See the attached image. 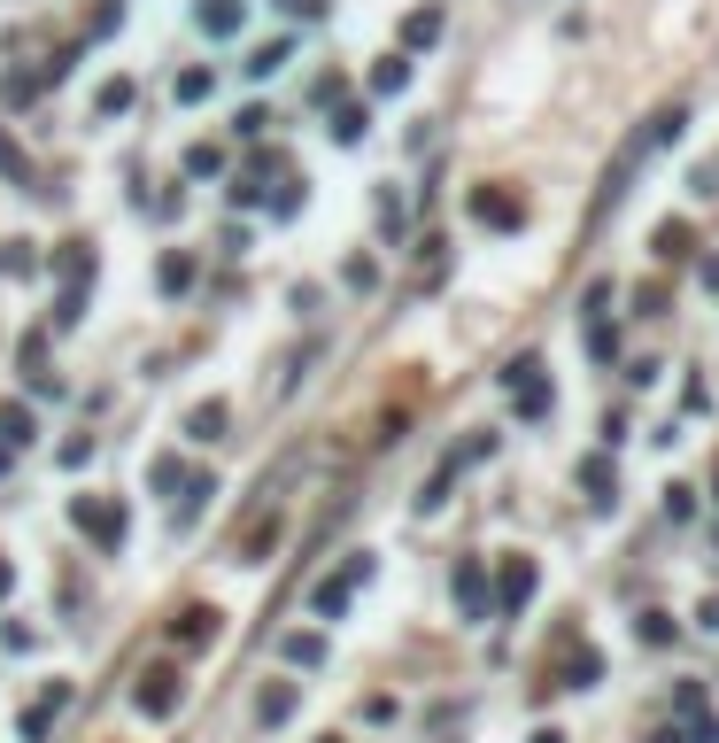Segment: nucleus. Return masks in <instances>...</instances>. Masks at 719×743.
<instances>
[{
    "mask_svg": "<svg viewBox=\"0 0 719 743\" xmlns=\"http://www.w3.org/2000/svg\"><path fill=\"white\" fill-rule=\"evenodd\" d=\"M8 589H16V565H8V558H0V596H8Z\"/></svg>",
    "mask_w": 719,
    "mask_h": 743,
    "instance_id": "nucleus-33",
    "label": "nucleus"
},
{
    "mask_svg": "<svg viewBox=\"0 0 719 743\" xmlns=\"http://www.w3.org/2000/svg\"><path fill=\"white\" fill-rule=\"evenodd\" d=\"M147 488H163V496L186 488V465H178V457H147Z\"/></svg>",
    "mask_w": 719,
    "mask_h": 743,
    "instance_id": "nucleus-21",
    "label": "nucleus"
},
{
    "mask_svg": "<svg viewBox=\"0 0 719 743\" xmlns=\"http://www.w3.org/2000/svg\"><path fill=\"white\" fill-rule=\"evenodd\" d=\"M155 287H163V295H186V287H194V256H186V248H171V256L155 264Z\"/></svg>",
    "mask_w": 719,
    "mask_h": 743,
    "instance_id": "nucleus-11",
    "label": "nucleus"
},
{
    "mask_svg": "<svg viewBox=\"0 0 719 743\" xmlns=\"http://www.w3.org/2000/svg\"><path fill=\"white\" fill-rule=\"evenodd\" d=\"M0 473H8V442H0Z\"/></svg>",
    "mask_w": 719,
    "mask_h": 743,
    "instance_id": "nucleus-36",
    "label": "nucleus"
},
{
    "mask_svg": "<svg viewBox=\"0 0 719 743\" xmlns=\"http://www.w3.org/2000/svg\"><path fill=\"white\" fill-rule=\"evenodd\" d=\"M433 39H441V8H418L403 24V47H433Z\"/></svg>",
    "mask_w": 719,
    "mask_h": 743,
    "instance_id": "nucleus-20",
    "label": "nucleus"
},
{
    "mask_svg": "<svg viewBox=\"0 0 719 743\" xmlns=\"http://www.w3.org/2000/svg\"><path fill=\"white\" fill-rule=\"evenodd\" d=\"M287 8H294V0H287Z\"/></svg>",
    "mask_w": 719,
    "mask_h": 743,
    "instance_id": "nucleus-37",
    "label": "nucleus"
},
{
    "mask_svg": "<svg viewBox=\"0 0 719 743\" xmlns=\"http://www.w3.org/2000/svg\"><path fill=\"white\" fill-rule=\"evenodd\" d=\"M596 674H604V658H596V651H573V658H565V689H596Z\"/></svg>",
    "mask_w": 719,
    "mask_h": 743,
    "instance_id": "nucleus-19",
    "label": "nucleus"
},
{
    "mask_svg": "<svg viewBox=\"0 0 719 743\" xmlns=\"http://www.w3.org/2000/svg\"><path fill=\"white\" fill-rule=\"evenodd\" d=\"M55 271H62V279H86V287H93V248H86V240H62Z\"/></svg>",
    "mask_w": 719,
    "mask_h": 743,
    "instance_id": "nucleus-17",
    "label": "nucleus"
},
{
    "mask_svg": "<svg viewBox=\"0 0 719 743\" xmlns=\"http://www.w3.org/2000/svg\"><path fill=\"white\" fill-rule=\"evenodd\" d=\"M240 16H248L240 0H202V31H209V39H232V31H240Z\"/></svg>",
    "mask_w": 719,
    "mask_h": 743,
    "instance_id": "nucleus-14",
    "label": "nucleus"
},
{
    "mask_svg": "<svg viewBox=\"0 0 719 743\" xmlns=\"http://www.w3.org/2000/svg\"><path fill=\"white\" fill-rule=\"evenodd\" d=\"M217 635H225V612H217V604H186V612L171 620L178 651H202V643H217Z\"/></svg>",
    "mask_w": 719,
    "mask_h": 743,
    "instance_id": "nucleus-6",
    "label": "nucleus"
},
{
    "mask_svg": "<svg viewBox=\"0 0 719 743\" xmlns=\"http://www.w3.org/2000/svg\"><path fill=\"white\" fill-rule=\"evenodd\" d=\"M588 357H596V364H611V357H619V333L604 326V310L588 318Z\"/></svg>",
    "mask_w": 719,
    "mask_h": 743,
    "instance_id": "nucleus-22",
    "label": "nucleus"
},
{
    "mask_svg": "<svg viewBox=\"0 0 719 743\" xmlns=\"http://www.w3.org/2000/svg\"><path fill=\"white\" fill-rule=\"evenodd\" d=\"M186 434H194V442H217V434H225V403H194V411H186Z\"/></svg>",
    "mask_w": 719,
    "mask_h": 743,
    "instance_id": "nucleus-16",
    "label": "nucleus"
},
{
    "mask_svg": "<svg viewBox=\"0 0 719 743\" xmlns=\"http://www.w3.org/2000/svg\"><path fill=\"white\" fill-rule=\"evenodd\" d=\"M31 434H39V418H31L24 403H0V442H8V449H24Z\"/></svg>",
    "mask_w": 719,
    "mask_h": 743,
    "instance_id": "nucleus-15",
    "label": "nucleus"
},
{
    "mask_svg": "<svg viewBox=\"0 0 719 743\" xmlns=\"http://www.w3.org/2000/svg\"><path fill=\"white\" fill-rule=\"evenodd\" d=\"M534 581H542V565L526 558V550H511V558H503V581H495V596H503V612H526V596H534Z\"/></svg>",
    "mask_w": 719,
    "mask_h": 743,
    "instance_id": "nucleus-8",
    "label": "nucleus"
},
{
    "mask_svg": "<svg viewBox=\"0 0 719 743\" xmlns=\"http://www.w3.org/2000/svg\"><path fill=\"white\" fill-rule=\"evenodd\" d=\"M634 635L658 651V643H673V620H665V612H642V627H634Z\"/></svg>",
    "mask_w": 719,
    "mask_h": 743,
    "instance_id": "nucleus-30",
    "label": "nucleus"
},
{
    "mask_svg": "<svg viewBox=\"0 0 719 743\" xmlns=\"http://www.w3.org/2000/svg\"><path fill=\"white\" fill-rule=\"evenodd\" d=\"M62 705H70V682H47V697H39V705H31L24 720H16V728H24V743H47V728H55V713Z\"/></svg>",
    "mask_w": 719,
    "mask_h": 743,
    "instance_id": "nucleus-9",
    "label": "nucleus"
},
{
    "mask_svg": "<svg viewBox=\"0 0 719 743\" xmlns=\"http://www.w3.org/2000/svg\"><path fill=\"white\" fill-rule=\"evenodd\" d=\"M364 581H372V558H348L341 573H333V581H317V589H310L317 620H341V612H348V596L364 589Z\"/></svg>",
    "mask_w": 719,
    "mask_h": 743,
    "instance_id": "nucleus-4",
    "label": "nucleus"
},
{
    "mask_svg": "<svg viewBox=\"0 0 719 743\" xmlns=\"http://www.w3.org/2000/svg\"><path fill=\"white\" fill-rule=\"evenodd\" d=\"M534 743H565V736H557V728H542V736H534Z\"/></svg>",
    "mask_w": 719,
    "mask_h": 743,
    "instance_id": "nucleus-35",
    "label": "nucleus"
},
{
    "mask_svg": "<svg viewBox=\"0 0 719 743\" xmlns=\"http://www.w3.org/2000/svg\"><path fill=\"white\" fill-rule=\"evenodd\" d=\"M650 248H658L665 264H681V256H689V248H696V233H689V225H681V217H665L658 233H650Z\"/></svg>",
    "mask_w": 719,
    "mask_h": 743,
    "instance_id": "nucleus-13",
    "label": "nucleus"
},
{
    "mask_svg": "<svg viewBox=\"0 0 719 743\" xmlns=\"http://www.w3.org/2000/svg\"><path fill=\"white\" fill-rule=\"evenodd\" d=\"M403 86H410V62H403V55H387V62L372 70V93H403Z\"/></svg>",
    "mask_w": 719,
    "mask_h": 743,
    "instance_id": "nucleus-25",
    "label": "nucleus"
},
{
    "mask_svg": "<svg viewBox=\"0 0 719 743\" xmlns=\"http://www.w3.org/2000/svg\"><path fill=\"white\" fill-rule=\"evenodd\" d=\"M70 527L93 535V550H124V504H109V496H78V504H70Z\"/></svg>",
    "mask_w": 719,
    "mask_h": 743,
    "instance_id": "nucleus-2",
    "label": "nucleus"
},
{
    "mask_svg": "<svg viewBox=\"0 0 719 743\" xmlns=\"http://www.w3.org/2000/svg\"><path fill=\"white\" fill-rule=\"evenodd\" d=\"M186 171H194V179H217V171H225V148H186Z\"/></svg>",
    "mask_w": 719,
    "mask_h": 743,
    "instance_id": "nucleus-26",
    "label": "nucleus"
},
{
    "mask_svg": "<svg viewBox=\"0 0 719 743\" xmlns=\"http://www.w3.org/2000/svg\"><path fill=\"white\" fill-rule=\"evenodd\" d=\"M503 387H511V403H518V418H549V380H542V357H511L503 364Z\"/></svg>",
    "mask_w": 719,
    "mask_h": 743,
    "instance_id": "nucleus-3",
    "label": "nucleus"
},
{
    "mask_svg": "<svg viewBox=\"0 0 719 743\" xmlns=\"http://www.w3.org/2000/svg\"><path fill=\"white\" fill-rule=\"evenodd\" d=\"M287 658L294 666H317V658H325V635H287Z\"/></svg>",
    "mask_w": 719,
    "mask_h": 743,
    "instance_id": "nucleus-28",
    "label": "nucleus"
},
{
    "mask_svg": "<svg viewBox=\"0 0 719 743\" xmlns=\"http://www.w3.org/2000/svg\"><path fill=\"white\" fill-rule=\"evenodd\" d=\"M263 720H271V728H279V720H294V682H279V689H263V705H256Z\"/></svg>",
    "mask_w": 719,
    "mask_h": 743,
    "instance_id": "nucleus-24",
    "label": "nucleus"
},
{
    "mask_svg": "<svg viewBox=\"0 0 719 743\" xmlns=\"http://www.w3.org/2000/svg\"><path fill=\"white\" fill-rule=\"evenodd\" d=\"M333 140H341V148H356V140H364V109H341V117H333Z\"/></svg>",
    "mask_w": 719,
    "mask_h": 743,
    "instance_id": "nucleus-31",
    "label": "nucleus"
},
{
    "mask_svg": "<svg viewBox=\"0 0 719 743\" xmlns=\"http://www.w3.org/2000/svg\"><path fill=\"white\" fill-rule=\"evenodd\" d=\"M209 86H217L209 70H178V101H209Z\"/></svg>",
    "mask_w": 719,
    "mask_h": 743,
    "instance_id": "nucleus-29",
    "label": "nucleus"
},
{
    "mask_svg": "<svg viewBox=\"0 0 719 743\" xmlns=\"http://www.w3.org/2000/svg\"><path fill=\"white\" fill-rule=\"evenodd\" d=\"M580 488H588V504H611V496H619V473H611V457H588V465H580Z\"/></svg>",
    "mask_w": 719,
    "mask_h": 743,
    "instance_id": "nucleus-12",
    "label": "nucleus"
},
{
    "mask_svg": "<svg viewBox=\"0 0 719 743\" xmlns=\"http://www.w3.org/2000/svg\"><path fill=\"white\" fill-rule=\"evenodd\" d=\"M457 604H464V620H488V573H480V558L457 565Z\"/></svg>",
    "mask_w": 719,
    "mask_h": 743,
    "instance_id": "nucleus-10",
    "label": "nucleus"
},
{
    "mask_svg": "<svg viewBox=\"0 0 719 743\" xmlns=\"http://www.w3.org/2000/svg\"><path fill=\"white\" fill-rule=\"evenodd\" d=\"M665 519H696V496H689V488H665Z\"/></svg>",
    "mask_w": 719,
    "mask_h": 743,
    "instance_id": "nucleus-32",
    "label": "nucleus"
},
{
    "mask_svg": "<svg viewBox=\"0 0 719 743\" xmlns=\"http://www.w3.org/2000/svg\"><path fill=\"white\" fill-rule=\"evenodd\" d=\"M681 124H689V109L673 101V109H658V117L642 124V132H627L619 163L604 171V194H596V209H619V202H627V179H634V171H642V163H650L658 148H673V140H681Z\"/></svg>",
    "mask_w": 719,
    "mask_h": 743,
    "instance_id": "nucleus-1",
    "label": "nucleus"
},
{
    "mask_svg": "<svg viewBox=\"0 0 719 743\" xmlns=\"http://www.w3.org/2000/svg\"><path fill=\"white\" fill-rule=\"evenodd\" d=\"M472 217H480L488 233H518V225H526V202H518L511 186H480V194H472Z\"/></svg>",
    "mask_w": 719,
    "mask_h": 743,
    "instance_id": "nucleus-5",
    "label": "nucleus"
},
{
    "mask_svg": "<svg viewBox=\"0 0 719 743\" xmlns=\"http://www.w3.org/2000/svg\"><path fill=\"white\" fill-rule=\"evenodd\" d=\"M0 179H8V186H31V155L16 148L8 132H0Z\"/></svg>",
    "mask_w": 719,
    "mask_h": 743,
    "instance_id": "nucleus-18",
    "label": "nucleus"
},
{
    "mask_svg": "<svg viewBox=\"0 0 719 743\" xmlns=\"http://www.w3.org/2000/svg\"><path fill=\"white\" fill-rule=\"evenodd\" d=\"M287 39H271V47H256V55H248V78H271V70H287Z\"/></svg>",
    "mask_w": 719,
    "mask_h": 743,
    "instance_id": "nucleus-23",
    "label": "nucleus"
},
{
    "mask_svg": "<svg viewBox=\"0 0 719 743\" xmlns=\"http://www.w3.org/2000/svg\"><path fill=\"white\" fill-rule=\"evenodd\" d=\"M704 627H719V596H704Z\"/></svg>",
    "mask_w": 719,
    "mask_h": 743,
    "instance_id": "nucleus-34",
    "label": "nucleus"
},
{
    "mask_svg": "<svg viewBox=\"0 0 719 743\" xmlns=\"http://www.w3.org/2000/svg\"><path fill=\"white\" fill-rule=\"evenodd\" d=\"M132 697H140V713H147V720H171V713H178V666H147Z\"/></svg>",
    "mask_w": 719,
    "mask_h": 743,
    "instance_id": "nucleus-7",
    "label": "nucleus"
},
{
    "mask_svg": "<svg viewBox=\"0 0 719 743\" xmlns=\"http://www.w3.org/2000/svg\"><path fill=\"white\" fill-rule=\"evenodd\" d=\"M124 109H132V78H109L101 86V117H124Z\"/></svg>",
    "mask_w": 719,
    "mask_h": 743,
    "instance_id": "nucleus-27",
    "label": "nucleus"
}]
</instances>
